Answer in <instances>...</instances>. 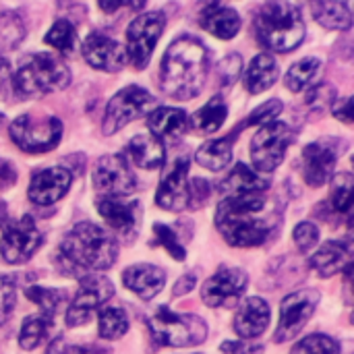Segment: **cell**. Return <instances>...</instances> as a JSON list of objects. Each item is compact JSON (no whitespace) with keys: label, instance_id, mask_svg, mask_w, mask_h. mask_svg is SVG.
I'll list each match as a JSON object with an SVG mask.
<instances>
[{"label":"cell","instance_id":"obj_7","mask_svg":"<svg viewBox=\"0 0 354 354\" xmlns=\"http://www.w3.org/2000/svg\"><path fill=\"white\" fill-rule=\"evenodd\" d=\"M62 137V122L56 116L37 118L33 114H23L10 124V139L29 153L48 151L58 145Z\"/></svg>","mask_w":354,"mask_h":354},{"label":"cell","instance_id":"obj_17","mask_svg":"<svg viewBox=\"0 0 354 354\" xmlns=\"http://www.w3.org/2000/svg\"><path fill=\"white\" fill-rule=\"evenodd\" d=\"M97 212L106 224L124 241H133L141 226V203L124 201L120 197H102L97 199Z\"/></svg>","mask_w":354,"mask_h":354},{"label":"cell","instance_id":"obj_48","mask_svg":"<svg viewBox=\"0 0 354 354\" xmlns=\"http://www.w3.org/2000/svg\"><path fill=\"white\" fill-rule=\"evenodd\" d=\"M334 114H336V118H340L342 122L353 124V100H351V97L338 100L336 106H334Z\"/></svg>","mask_w":354,"mask_h":354},{"label":"cell","instance_id":"obj_8","mask_svg":"<svg viewBox=\"0 0 354 354\" xmlns=\"http://www.w3.org/2000/svg\"><path fill=\"white\" fill-rule=\"evenodd\" d=\"M153 108H156V100L147 89L139 85H129L122 91H118L106 106L102 129L106 135H114L116 131L137 120L139 116H145Z\"/></svg>","mask_w":354,"mask_h":354},{"label":"cell","instance_id":"obj_42","mask_svg":"<svg viewBox=\"0 0 354 354\" xmlns=\"http://www.w3.org/2000/svg\"><path fill=\"white\" fill-rule=\"evenodd\" d=\"M241 68H243V60L239 54H228L220 66H218V79L222 87H230L236 83V79L241 77Z\"/></svg>","mask_w":354,"mask_h":354},{"label":"cell","instance_id":"obj_15","mask_svg":"<svg viewBox=\"0 0 354 354\" xmlns=\"http://www.w3.org/2000/svg\"><path fill=\"white\" fill-rule=\"evenodd\" d=\"M247 274L239 268L222 266L205 284L201 290V299L207 307H232L239 303L243 292L247 290Z\"/></svg>","mask_w":354,"mask_h":354},{"label":"cell","instance_id":"obj_6","mask_svg":"<svg viewBox=\"0 0 354 354\" xmlns=\"http://www.w3.org/2000/svg\"><path fill=\"white\" fill-rule=\"evenodd\" d=\"M149 332L158 346H197L207 338V324L197 315L174 313L168 307H160L149 317Z\"/></svg>","mask_w":354,"mask_h":354},{"label":"cell","instance_id":"obj_28","mask_svg":"<svg viewBox=\"0 0 354 354\" xmlns=\"http://www.w3.org/2000/svg\"><path fill=\"white\" fill-rule=\"evenodd\" d=\"M241 133L236 129H232V133L228 137H222V139H214V141H207L205 145H201L195 153L197 162L207 168V170H224L230 160H232V143L234 139L239 137Z\"/></svg>","mask_w":354,"mask_h":354},{"label":"cell","instance_id":"obj_44","mask_svg":"<svg viewBox=\"0 0 354 354\" xmlns=\"http://www.w3.org/2000/svg\"><path fill=\"white\" fill-rule=\"evenodd\" d=\"M15 307V282L8 276L0 274V326L8 319Z\"/></svg>","mask_w":354,"mask_h":354},{"label":"cell","instance_id":"obj_3","mask_svg":"<svg viewBox=\"0 0 354 354\" xmlns=\"http://www.w3.org/2000/svg\"><path fill=\"white\" fill-rule=\"evenodd\" d=\"M118 255V245L104 228L81 222L77 224L60 243L58 257L66 263L71 274L81 272H102L112 268Z\"/></svg>","mask_w":354,"mask_h":354},{"label":"cell","instance_id":"obj_51","mask_svg":"<svg viewBox=\"0 0 354 354\" xmlns=\"http://www.w3.org/2000/svg\"><path fill=\"white\" fill-rule=\"evenodd\" d=\"M64 354H110V351L102 346H71Z\"/></svg>","mask_w":354,"mask_h":354},{"label":"cell","instance_id":"obj_43","mask_svg":"<svg viewBox=\"0 0 354 354\" xmlns=\"http://www.w3.org/2000/svg\"><path fill=\"white\" fill-rule=\"evenodd\" d=\"M295 243L303 253L311 251L319 243V228L313 222H301L295 228Z\"/></svg>","mask_w":354,"mask_h":354},{"label":"cell","instance_id":"obj_5","mask_svg":"<svg viewBox=\"0 0 354 354\" xmlns=\"http://www.w3.org/2000/svg\"><path fill=\"white\" fill-rule=\"evenodd\" d=\"M12 83L19 95H46L64 89L71 83V71L54 54H27L19 62Z\"/></svg>","mask_w":354,"mask_h":354},{"label":"cell","instance_id":"obj_41","mask_svg":"<svg viewBox=\"0 0 354 354\" xmlns=\"http://www.w3.org/2000/svg\"><path fill=\"white\" fill-rule=\"evenodd\" d=\"M153 236H156V243L162 245L174 259H178V261L185 259L187 253H185L183 245L178 243L176 232H174L172 228H168V226H164V224H156V226H153Z\"/></svg>","mask_w":354,"mask_h":354},{"label":"cell","instance_id":"obj_36","mask_svg":"<svg viewBox=\"0 0 354 354\" xmlns=\"http://www.w3.org/2000/svg\"><path fill=\"white\" fill-rule=\"evenodd\" d=\"M25 37V23L23 19L12 12H0V50H12Z\"/></svg>","mask_w":354,"mask_h":354},{"label":"cell","instance_id":"obj_2","mask_svg":"<svg viewBox=\"0 0 354 354\" xmlns=\"http://www.w3.org/2000/svg\"><path fill=\"white\" fill-rule=\"evenodd\" d=\"M207 66V48L199 39L183 35L170 44L162 58L160 85L164 93L174 100H193L203 89Z\"/></svg>","mask_w":354,"mask_h":354},{"label":"cell","instance_id":"obj_20","mask_svg":"<svg viewBox=\"0 0 354 354\" xmlns=\"http://www.w3.org/2000/svg\"><path fill=\"white\" fill-rule=\"evenodd\" d=\"M71 183L73 174L66 168H46L31 178L27 195L35 205H52L66 195Z\"/></svg>","mask_w":354,"mask_h":354},{"label":"cell","instance_id":"obj_13","mask_svg":"<svg viewBox=\"0 0 354 354\" xmlns=\"http://www.w3.org/2000/svg\"><path fill=\"white\" fill-rule=\"evenodd\" d=\"M322 295L317 290H299L282 301L280 307V324L274 334V342L282 344L292 340L311 319L319 305Z\"/></svg>","mask_w":354,"mask_h":354},{"label":"cell","instance_id":"obj_22","mask_svg":"<svg viewBox=\"0 0 354 354\" xmlns=\"http://www.w3.org/2000/svg\"><path fill=\"white\" fill-rule=\"evenodd\" d=\"M122 282L137 297H141L143 301H149V299H153L156 295L162 292L164 282H166V274H164L162 268L141 263V266L127 268L122 272Z\"/></svg>","mask_w":354,"mask_h":354},{"label":"cell","instance_id":"obj_33","mask_svg":"<svg viewBox=\"0 0 354 354\" xmlns=\"http://www.w3.org/2000/svg\"><path fill=\"white\" fill-rule=\"evenodd\" d=\"M52 322H54V317H48V315H31V317H27V319L23 322L21 334H19V344H21V348L33 351V348L46 338V334L50 332Z\"/></svg>","mask_w":354,"mask_h":354},{"label":"cell","instance_id":"obj_24","mask_svg":"<svg viewBox=\"0 0 354 354\" xmlns=\"http://www.w3.org/2000/svg\"><path fill=\"white\" fill-rule=\"evenodd\" d=\"M270 187H272L270 178L257 174L245 164H236L232 172L222 180L220 191L224 193V197H239V195H259L266 193Z\"/></svg>","mask_w":354,"mask_h":354},{"label":"cell","instance_id":"obj_30","mask_svg":"<svg viewBox=\"0 0 354 354\" xmlns=\"http://www.w3.org/2000/svg\"><path fill=\"white\" fill-rule=\"evenodd\" d=\"M226 114H228V108H226L224 97L216 95L201 110L193 114V120H189V124H193L197 135H212L222 129Z\"/></svg>","mask_w":354,"mask_h":354},{"label":"cell","instance_id":"obj_40","mask_svg":"<svg viewBox=\"0 0 354 354\" xmlns=\"http://www.w3.org/2000/svg\"><path fill=\"white\" fill-rule=\"evenodd\" d=\"M282 112V102L280 100H270L266 104H261L257 110H253L241 127H236V131L241 133L243 129H249V127H255V124H268V122H274V118Z\"/></svg>","mask_w":354,"mask_h":354},{"label":"cell","instance_id":"obj_1","mask_svg":"<svg viewBox=\"0 0 354 354\" xmlns=\"http://www.w3.org/2000/svg\"><path fill=\"white\" fill-rule=\"evenodd\" d=\"M216 226L232 247H259L280 228V209L263 193L224 197L216 212Z\"/></svg>","mask_w":354,"mask_h":354},{"label":"cell","instance_id":"obj_47","mask_svg":"<svg viewBox=\"0 0 354 354\" xmlns=\"http://www.w3.org/2000/svg\"><path fill=\"white\" fill-rule=\"evenodd\" d=\"M220 351L224 354H263V346L249 342H224Z\"/></svg>","mask_w":354,"mask_h":354},{"label":"cell","instance_id":"obj_35","mask_svg":"<svg viewBox=\"0 0 354 354\" xmlns=\"http://www.w3.org/2000/svg\"><path fill=\"white\" fill-rule=\"evenodd\" d=\"M46 44L56 48L60 54H73L77 50V33L71 21L58 19L46 35Z\"/></svg>","mask_w":354,"mask_h":354},{"label":"cell","instance_id":"obj_49","mask_svg":"<svg viewBox=\"0 0 354 354\" xmlns=\"http://www.w3.org/2000/svg\"><path fill=\"white\" fill-rule=\"evenodd\" d=\"M17 180V170L10 162L6 160H0V191L2 189H8L10 185H15Z\"/></svg>","mask_w":354,"mask_h":354},{"label":"cell","instance_id":"obj_31","mask_svg":"<svg viewBox=\"0 0 354 354\" xmlns=\"http://www.w3.org/2000/svg\"><path fill=\"white\" fill-rule=\"evenodd\" d=\"M311 10L328 29H348L353 25V15L346 2H313Z\"/></svg>","mask_w":354,"mask_h":354},{"label":"cell","instance_id":"obj_32","mask_svg":"<svg viewBox=\"0 0 354 354\" xmlns=\"http://www.w3.org/2000/svg\"><path fill=\"white\" fill-rule=\"evenodd\" d=\"M322 60L319 58H303L299 62H295L288 73H286V87L292 91V93H301L305 91L309 85H313L322 73Z\"/></svg>","mask_w":354,"mask_h":354},{"label":"cell","instance_id":"obj_29","mask_svg":"<svg viewBox=\"0 0 354 354\" xmlns=\"http://www.w3.org/2000/svg\"><path fill=\"white\" fill-rule=\"evenodd\" d=\"M278 79V64L272 54H259L251 60L247 75H245V87L249 93H261L270 89Z\"/></svg>","mask_w":354,"mask_h":354},{"label":"cell","instance_id":"obj_52","mask_svg":"<svg viewBox=\"0 0 354 354\" xmlns=\"http://www.w3.org/2000/svg\"><path fill=\"white\" fill-rule=\"evenodd\" d=\"M8 81H10V66H8V62L0 56V93L6 89Z\"/></svg>","mask_w":354,"mask_h":354},{"label":"cell","instance_id":"obj_39","mask_svg":"<svg viewBox=\"0 0 354 354\" xmlns=\"http://www.w3.org/2000/svg\"><path fill=\"white\" fill-rule=\"evenodd\" d=\"M290 354H340V344L324 334H311L301 340Z\"/></svg>","mask_w":354,"mask_h":354},{"label":"cell","instance_id":"obj_53","mask_svg":"<svg viewBox=\"0 0 354 354\" xmlns=\"http://www.w3.org/2000/svg\"><path fill=\"white\" fill-rule=\"evenodd\" d=\"M6 220H8V207L4 201H0V228L6 224Z\"/></svg>","mask_w":354,"mask_h":354},{"label":"cell","instance_id":"obj_14","mask_svg":"<svg viewBox=\"0 0 354 354\" xmlns=\"http://www.w3.org/2000/svg\"><path fill=\"white\" fill-rule=\"evenodd\" d=\"M93 187L104 197H122L137 191V178L127 166L122 153H110L97 160L93 168Z\"/></svg>","mask_w":354,"mask_h":354},{"label":"cell","instance_id":"obj_25","mask_svg":"<svg viewBox=\"0 0 354 354\" xmlns=\"http://www.w3.org/2000/svg\"><path fill=\"white\" fill-rule=\"evenodd\" d=\"M147 124L151 129V135L160 141H174L189 131V116L180 108H158L149 114Z\"/></svg>","mask_w":354,"mask_h":354},{"label":"cell","instance_id":"obj_34","mask_svg":"<svg viewBox=\"0 0 354 354\" xmlns=\"http://www.w3.org/2000/svg\"><path fill=\"white\" fill-rule=\"evenodd\" d=\"M97 319H100V336L104 340H118L129 330V317L122 309L116 307L100 309Z\"/></svg>","mask_w":354,"mask_h":354},{"label":"cell","instance_id":"obj_11","mask_svg":"<svg viewBox=\"0 0 354 354\" xmlns=\"http://www.w3.org/2000/svg\"><path fill=\"white\" fill-rule=\"evenodd\" d=\"M166 19L162 12H145L133 19V23L127 29V52L135 68H145L153 46L158 44L162 31H164Z\"/></svg>","mask_w":354,"mask_h":354},{"label":"cell","instance_id":"obj_27","mask_svg":"<svg viewBox=\"0 0 354 354\" xmlns=\"http://www.w3.org/2000/svg\"><path fill=\"white\" fill-rule=\"evenodd\" d=\"M127 151L133 158V162L145 170L160 168L166 158L162 141L158 137H153L151 133H141V135L133 137L127 145Z\"/></svg>","mask_w":354,"mask_h":354},{"label":"cell","instance_id":"obj_9","mask_svg":"<svg viewBox=\"0 0 354 354\" xmlns=\"http://www.w3.org/2000/svg\"><path fill=\"white\" fill-rule=\"evenodd\" d=\"M290 143H292V129L286 122L263 124L251 141L253 166L259 172L276 170L284 162V156Z\"/></svg>","mask_w":354,"mask_h":354},{"label":"cell","instance_id":"obj_12","mask_svg":"<svg viewBox=\"0 0 354 354\" xmlns=\"http://www.w3.org/2000/svg\"><path fill=\"white\" fill-rule=\"evenodd\" d=\"M41 243H44V236L37 230L33 218L23 216L21 220L4 228V234L0 239V255L6 263L19 266L31 259Z\"/></svg>","mask_w":354,"mask_h":354},{"label":"cell","instance_id":"obj_21","mask_svg":"<svg viewBox=\"0 0 354 354\" xmlns=\"http://www.w3.org/2000/svg\"><path fill=\"white\" fill-rule=\"evenodd\" d=\"M270 326V307L259 297H249L241 303L234 317V330L243 340L261 336Z\"/></svg>","mask_w":354,"mask_h":354},{"label":"cell","instance_id":"obj_23","mask_svg":"<svg viewBox=\"0 0 354 354\" xmlns=\"http://www.w3.org/2000/svg\"><path fill=\"white\" fill-rule=\"evenodd\" d=\"M353 247L348 241H328L311 257V268L322 278H332L342 268H351Z\"/></svg>","mask_w":354,"mask_h":354},{"label":"cell","instance_id":"obj_10","mask_svg":"<svg viewBox=\"0 0 354 354\" xmlns=\"http://www.w3.org/2000/svg\"><path fill=\"white\" fill-rule=\"evenodd\" d=\"M114 295V286L108 278L89 274L81 278V286L66 311V326L79 328L85 326L95 311H100Z\"/></svg>","mask_w":354,"mask_h":354},{"label":"cell","instance_id":"obj_16","mask_svg":"<svg viewBox=\"0 0 354 354\" xmlns=\"http://www.w3.org/2000/svg\"><path fill=\"white\" fill-rule=\"evenodd\" d=\"M338 145H344V143L338 139L326 137L303 149V176L309 187H322L332 178L336 160L342 153Z\"/></svg>","mask_w":354,"mask_h":354},{"label":"cell","instance_id":"obj_45","mask_svg":"<svg viewBox=\"0 0 354 354\" xmlns=\"http://www.w3.org/2000/svg\"><path fill=\"white\" fill-rule=\"evenodd\" d=\"M209 193H212V187L207 180L195 178L193 183H189V207L191 209L203 207L209 199Z\"/></svg>","mask_w":354,"mask_h":354},{"label":"cell","instance_id":"obj_26","mask_svg":"<svg viewBox=\"0 0 354 354\" xmlns=\"http://www.w3.org/2000/svg\"><path fill=\"white\" fill-rule=\"evenodd\" d=\"M201 25L220 39H232L241 29V17L234 8L214 2L203 8Z\"/></svg>","mask_w":354,"mask_h":354},{"label":"cell","instance_id":"obj_37","mask_svg":"<svg viewBox=\"0 0 354 354\" xmlns=\"http://www.w3.org/2000/svg\"><path fill=\"white\" fill-rule=\"evenodd\" d=\"M27 299L31 303H35L41 311V315H48V317H54L56 309L60 307L62 303V297H66L64 290H54V288H41V286H29L25 290Z\"/></svg>","mask_w":354,"mask_h":354},{"label":"cell","instance_id":"obj_50","mask_svg":"<svg viewBox=\"0 0 354 354\" xmlns=\"http://www.w3.org/2000/svg\"><path fill=\"white\" fill-rule=\"evenodd\" d=\"M193 288H195V276H193V274H187V276H183V278L176 282V286L172 288V295H174V297H185V295H189Z\"/></svg>","mask_w":354,"mask_h":354},{"label":"cell","instance_id":"obj_46","mask_svg":"<svg viewBox=\"0 0 354 354\" xmlns=\"http://www.w3.org/2000/svg\"><path fill=\"white\" fill-rule=\"evenodd\" d=\"M336 97V91H334V87H330V85H322V87H317V89H313L311 93H309V97H307V104L309 106H315V110L319 112H324L326 110V106L332 102Z\"/></svg>","mask_w":354,"mask_h":354},{"label":"cell","instance_id":"obj_38","mask_svg":"<svg viewBox=\"0 0 354 354\" xmlns=\"http://www.w3.org/2000/svg\"><path fill=\"white\" fill-rule=\"evenodd\" d=\"M353 205V176L348 172H340L332 180V207L338 214H348Z\"/></svg>","mask_w":354,"mask_h":354},{"label":"cell","instance_id":"obj_19","mask_svg":"<svg viewBox=\"0 0 354 354\" xmlns=\"http://www.w3.org/2000/svg\"><path fill=\"white\" fill-rule=\"evenodd\" d=\"M81 50H83V58L87 60L89 66H93L97 71H106V73L120 71L127 60L124 48L116 39H112L104 33L87 35Z\"/></svg>","mask_w":354,"mask_h":354},{"label":"cell","instance_id":"obj_4","mask_svg":"<svg viewBox=\"0 0 354 354\" xmlns=\"http://www.w3.org/2000/svg\"><path fill=\"white\" fill-rule=\"evenodd\" d=\"M255 31L270 50L292 52L305 39L301 8L292 2H268L255 19Z\"/></svg>","mask_w":354,"mask_h":354},{"label":"cell","instance_id":"obj_18","mask_svg":"<svg viewBox=\"0 0 354 354\" xmlns=\"http://www.w3.org/2000/svg\"><path fill=\"white\" fill-rule=\"evenodd\" d=\"M156 203L168 212H183L189 207V158H178L174 162L156 193Z\"/></svg>","mask_w":354,"mask_h":354}]
</instances>
